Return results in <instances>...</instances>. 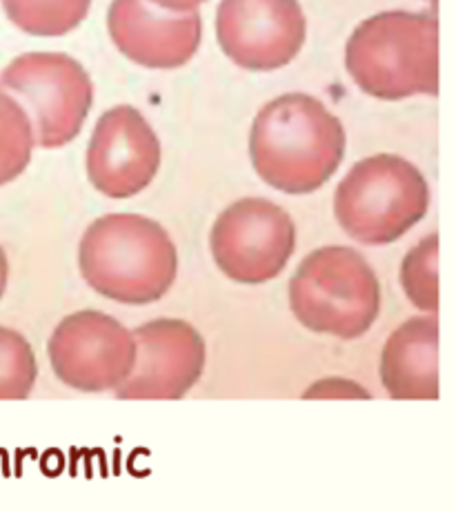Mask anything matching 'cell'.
Masks as SVG:
<instances>
[{
  "instance_id": "7a4b0ae2",
  "label": "cell",
  "mask_w": 456,
  "mask_h": 512,
  "mask_svg": "<svg viewBox=\"0 0 456 512\" xmlns=\"http://www.w3.org/2000/svg\"><path fill=\"white\" fill-rule=\"evenodd\" d=\"M85 283L109 301L150 305L172 290L178 252L161 223L143 214H105L78 245Z\"/></svg>"
},
{
  "instance_id": "8992f818",
  "label": "cell",
  "mask_w": 456,
  "mask_h": 512,
  "mask_svg": "<svg viewBox=\"0 0 456 512\" xmlns=\"http://www.w3.org/2000/svg\"><path fill=\"white\" fill-rule=\"evenodd\" d=\"M0 90L12 94L45 150L72 143L94 103V83L85 67L63 52H27L0 72Z\"/></svg>"
},
{
  "instance_id": "5bb4252c",
  "label": "cell",
  "mask_w": 456,
  "mask_h": 512,
  "mask_svg": "<svg viewBox=\"0 0 456 512\" xmlns=\"http://www.w3.org/2000/svg\"><path fill=\"white\" fill-rule=\"evenodd\" d=\"M9 21L29 36H65L81 25L92 0H0Z\"/></svg>"
},
{
  "instance_id": "277c9868",
  "label": "cell",
  "mask_w": 456,
  "mask_h": 512,
  "mask_svg": "<svg viewBox=\"0 0 456 512\" xmlns=\"http://www.w3.org/2000/svg\"><path fill=\"white\" fill-rule=\"evenodd\" d=\"M296 321L316 334L352 341L368 332L381 312V283L361 252L327 245L305 256L290 279Z\"/></svg>"
},
{
  "instance_id": "ac0fdd59",
  "label": "cell",
  "mask_w": 456,
  "mask_h": 512,
  "mask_svg": "<svg viewBox=\"0 0 456 512\" xmlns=\"http://www.w3.org/2000/svg\"><path fill=\"white\" fill-rule=\"evenodd\" d=\"M156 7L165 9V12H174V14H187V12H196L205 0H147Z\"/></svg>"
},
{
  "instance_id": "7c38bea8",
  "label": "cell",
  "mask_w": 456,
  "mask_h": 512,
  "mask_svg": "<svg viewBox=\"0 0 456 512\" xmlns=\"http://www.w3.org/2000/svg\"><path fill=\"white\" fill-rule=\"evenodd\" d=\"M107 32L132 63L147 70H178L198 52L203 21L198 12H165L147 0H112Z\"/></svg>"
},
{
  "instance_id": "9c48e42d",
  "label": "cell",
  "mask_w": 456,
  "mask_h": 512,
  "mask_svg": "<svg viewBox=\"0 0 456 512\" xmlns=\"http://www.w3.org/2000/svg\"><path fill=\"white\" fill-rule=\"evenodd\" d=\"M307 21L299 0H221L216 38L247 72H274L301 54Z\"/></svg>"
},
{
  "instance_id": "e0dca14e",
  "label": "cell",
  "mask_w": 456,
  "mask_h": 512,
  "mask_svg": "<svg viewBox=\"0 0 456 512\" xmlns=\"http://www.w3.org/2000/svg\"><path fill=\"white\" fill-rule=\"evenodd\" d=\"M38 363L32 343L21 332L0 326V401H23L32 395Z\"/></svg>"
},
{
  "instance_id": "d6986e66",
  "label": "cell",
  "mask_w": 456,
  "mask_h": 512,
  "mask_svg": "<svg viewBox=\"0 0 456 512\" xmlns=\"http://www.w3.org/2000/svg\"><path fill=\"white\" fill-rule=\"evenodd\" d=\"M7 281H9V261L3 245H0V299H3V294L7 290Z\"/></svg>"
},
{
  "instance_id": "4fadbf2b",
  "label": "cell",
  "mask_w": 456,
  "mask_h": 512,
  "mask_svg": "<svg viewBox=\"0 0 456 512\" xmlns=\"http://www.w3.org/2000/svg\"><path fill=\"white\" fill-rule=\"evenodd\" d=\"M381 381L399 401H434L439 386V317H412L396 328L381 352Z\"/></svg>"
},
{
  "instance_id": "52a82bcc",
  "label": "cell",
  "mask_w": 456,
  "mask_h": 512,
  "mask_svg": "<svg viewBox=\"0 0 456 512\" xmlns=\"http://www.w3.org/2000/svg\"><path fill=\"white\" fill-rule=\"evenodd\" d=\"M210 248L216 268L227 279L259 285L279 277L296 250V225L281 205L267 199H241L218 214Z\"/></svg>"
},
{
  "instance_id": "ffe728a7",
  "label": "cell",
  "mask_w": 456,
  "mask_h": 512,
  "mask_svg": "<svg viewBox=\"0 0 456 512\" xmlns=\"http://www.w3.org/2000/svg\"><path fill=\"white\" fill-rule=\"evenodd\" d=\"M428 3H432V5H436V0H428Z\"/></svg>"
},
{
  "instance_id": "2e32d148",
  "label": "cell",
  "mask_w": 456,
  "mask_h": 512,
  "mask_svg": "<svg viewBox=\"0 0 456 512\" xmlns=\"http://www.w3.org/2000/svg\"><path fill=\"white\" fill-rule=\"evenodd\" d=\"M401 285L414 308L428 314L439 312V234L425 236L405 254L401 263Z\"/></svg>"
},
{
  "instance_id": "6da1fadb",
  "label": "cell",
  "mask_w": 456,
  "mask_h": 512,
  "mask_svg": "<svg viewBox=\"0 0 456 512\" xmlns=\"http://www.w3.org/2000/svg\"><path fill=\"white\" fill-rule=\"evenodd\" d=\"M345 127L316 96L272 98L250 130L256 174L283 194H312L332 179L345 156Z\"/></svg>"
},
{
  "instance_id": "8fae6325",
  "label": "cell",
  "mask_w": 456,
  "mask_h": 512,
  "mask_svg": "<svg viewBox=\"0 0 456 512\" xmlns=\"http://www.w3.org/2000/svg\"><path fill=\"white\" fill-rule=\"evenodd\" d=\"M136 361L130 377L114 390L118 399H183L201 379L207 348L192 323L154 319L134 330Z\"/></svg>"
},
{
  "instance_id": "9a60e30c",
  "label": "cell",
  "mask_w": 456,
  "mask_h": 512,
  "mask_svg": "<svg viewBox=\"0 0 456 512\" xmlns=\"http://www.w3.org/2000/svg\"><path fill=\"white\" fill-rule=\"evenodd\" d=\"M34 145V127L25 107L0 90V185L16 181L27 170Z\"/></svg>"
},
{
  "instance_id": "ba28073f",
  "label": "cell",
  "mask_w": 456,
  "mask_h": 512,
  "mask_svg": "<svg viewBox=\"0 0 456 512\" xmlns=\"http://www.w3.org/2000/svg\"><path fill=\"white\" fill-rule=\"evenodd\" d=\"M49 363L65 386L109 392L123 386L136 361L134 332L98 310L67 314L49 337Z\"/></svg>"
},
{
  "instance_id": "5b68a950",
  "label": "cell",
  "mask_w": 456,
  "mask_h": 512,
  "mask_svg": "<svg viewBox=\"0 0 456 512\" xmlns=\"http://www.w3.org/2000/svg\"><path fill=\"white\" fill-rule=\"evenodd\" d=\"M430 187L419 167L396 154H374L356 163L336 187L334 216L350 239L390 245L423 221Z\"/></svg>"
},
{
  "instance_id": "30bf717a",
  "label": "cell",
  "mask_w": 456,
  "mask_h": 512,
  "mask_svg": "<svg viewBox=\"0 0 456 512\" xmlns=\"http://www.w3.org/2000/svg\"><path fill=\"white\" fill-rule=\"evenodd\" d=\"M87 176L109 199H132L150 187L161 167V141L132 105L107 110L87 145Z\"/></svg>"
},
{
  "instance_id": "3957f363",
  "label": "cell",
  "mask_w": 456,
  "mask_h": 512,
  "mask_svg": "<svg viewBox=\"0 0 456 512\" xmlns=\"http://www.w3.org/2000/svg\"><path fill=\"white\" fill-rule=\"evenodd\" d=\"M345 70L379 101L441 90L439 18L434 12H381L356 25L345 45Z\"/></svg>"
}]
</instances>
